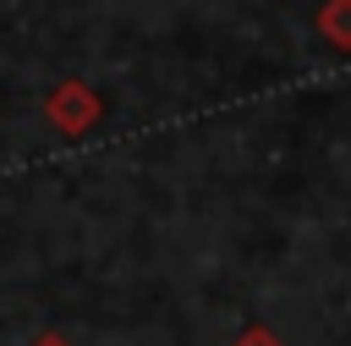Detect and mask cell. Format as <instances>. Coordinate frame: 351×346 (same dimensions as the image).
<instances>
[{"label": "cell", "instance_id": "cell-4", "mask_svg": "<svg viewBox=\"0 0 351 346\" xmlns=\"http://www.w3.org/2000/svg\"><path fill=\"white\" fill-rule=\"evenodd\" d=\"M27 346H71V341H66V335H60V330H38V335H33V341H27Z\"/></svg>", "mask_w": 351, "mask_h": 346}, {"label": "cell", "instance_id": "cell-1", "mask_svg": "<svg viewBox=\"0 0 351 346\" xmlns=\"http://www.w3.org/2000/svg\"><path fill=\"white\" fill-rule=\"evenodd\" d=\"M99 115H104V99H99V88L82 82V77H60V82L44 93V121H49L55 132H66V137L93 132Z\"/></svg>", "mask_w": 351, "mask_h": 346}, {"label": "cell", "instance_id": "cell-3", "mask_svg": "<svg viewBox=\"0 0 351 346\" xmlns=\"http://www.w3.org/2000/svg\"><path fill=\"white\" fill-rule=\"evenodd\" d=\"M230 346H285V341H280V335H274L269 324H247V330H241V335H236Z\"/></svg>", "mask_w": 351, "mask_h": 346}, {"label": "cell", "instance_id": "cell-2", "mask_svg": "<svg viewBox=\"0 0 351 346\" xmlns=\"http://www.w3.org/2000/svg\"><path fill=\"white\" fill-rule=\"evenodd\" d=\"M313 27H318L324 44H335V49L351 55V0H324L318 16H313Z\"/></svg>", "mask_w": 351, "mask_h": 346}]
</instances>
